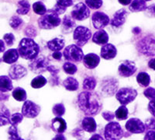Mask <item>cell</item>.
Segmentation results:
<instances>
[{"mask_svg":"<svg viewBox=\"0 0 155 140\" xmlns=\"http://www.w3.org/2000/svg\"><path fill=\"white\" fill-rule=\"evenodd\" d=\"M78 104L86 115H95L101 111L102 101L97 93L85 91L79 94L78 97Z\"/></svg>","mask_w":155,"mask_h":140,"instance_id":"obj_1","label":"cell"},{"mask_svg":"<svg viewBox=\"0 0 155 140\" xmlns=\"http://www.w3.org/2000/svg\"><path fill=\"white\" fill-rule=\"evenodd\" d=\"M18 53L26 60H34L40 52V47L31 38L25 37L20 41L18 47Z\"/></svg>","mask_w":155,"mask_h":140,"instance_id":"obj_2","label":"cell"},{"mask_svg":"<svg viewBox=\"0 0 155 140\" xmlns=\"http://www.w3.org/2000/svg\"><path fill=\"white\" fill-rule=\"evenodd\" d=\"M61 23V18L53 9L47 10L46 13L41 16L38 20L39 27L44 30H51L54 28L59 26Z\"/></svg>","mask_w":155,"mask_h":140,"instance_id":"obj_3","label":"cell"},{"mask_svg":"<svg viewBox=\"0 0 155 140\" xmlns=\"http://www.w3.org/2000/svg\"><path fill=\"white\" fill-rule=\"evenodd\" d=\"M124 134V130L118 122L112 121L105 127L104 135L106 140H120Z\"/></svg>","mask_w":155,"mask_h":140,"instance_id":"obj_4","label":"cell"},{"mask_svg":"<svg viewBox=\"0 0 155 140\" xmlns=\"http://www.w3.org/2000/svg\"><path fill=\"white\" fill-rule=\"evenodd\" d=\"M64 59L71 62H80L84 58V53L80 47L76 44H71L66 47L63 52Z\"/></svg>","mask_w":155,"mask_h":140,"instance_id":"obj_5","label":"cell"},{"mask_svg":"<svg viewBox=\"0 0 155 140\" xmlns=\"http://www.w3.org/2000/svg\"><path fill=\"white\" fill-rule=\"evenodd\" d=\"M91 37H92V31L87 27L78 26L74 30L73 38L77 46L81 47L85 45Z\"/></svg>","mask_w":155,"mask_h":140,"instance_id":"obj_6","label":"cell"},{"mask_svg":"<svg viewBox=\"0 0 155 140\" xmlns=\"http://www.w3.org/2000/svg\"><path fill=\"white\" fill-rule=\"evenodd\" d=\"M137 96V90L132 88H121L116 93V97L122 105H127L131 103Z\"/></svg>","mask_w":155,"mask_h":140,"instance_id":"obj_7","label":"cell"},{"mask_svg":"<svg viewBox=\"0 0 155 140\" xmlns=\"http://www.w3.org/2000/svg\"><path fill=\"white\" fill-rule=\"evenodd\" d=\"M139 52L147 56L154 55V38L153 36H147L137 44Z\"/></svg>","mask_w":155,"mask_h":140,"instance_id":"obj_8","label":"cell"},{"mask_svg":"<svg viewBox=\"0 0 155 140\" xmlns=\"http://www.w3.org/2000/svg\"><path fill=\"white\" fill-rule=\"evenodd\" d=\"M71 18L76 20H84L90 16V9L87 7V5L83 2H79L76 4L71 12Z\"/></svg>","mask_w":155,"mask_h":140,"instance_id":"obj_9","label":"cell"},{"mask_svg":"<svg viewBox=\"0 0 155 140\" xmlns=\"http://www.w3.org/2000/svg\"><path fill=\"white\" fill-rule=\"evenodd\" d=\"M41 112V107L31 101H26L22 108V114L28 118H34Z\"/></svg>","mask_w":155,"mask_h":140,"instance_id":"obj_10","label":"cell"},{"mask_svg":"<svg viewBox=\"0 0 155 140\" xmlns=\"http://www.w3.org/2000/svg\"><path fill=\"white\" fill-rule=\"evenodd\" d=\"M126 129L130 133L140 134L144 132L146 128H145V125L142 121L137 118H133L129 119L126 123Z\"/></svg>","mask_w":155,"mask_h":140,"instance_id":"obj_11","label":"cell"},{"mask_svg":"<svg viewBox=\"0 0 155 140\" xmlns=\"http://www.w3.org/2000/svg\"><path fill=\"white\" fill-rule=\"evenodd\" d=\"M137 71V66L135 62L130 60H126L120 65L118 68V72L120 76L123 77H129L134 75Z\"/></svg>","mask_w":155,"mask_h":140,"instance_id":"obj_12","label":"cell"},{"mask_svg":"<svg viewBox=\"0 0 155 140\" xmlns=\"http://www.w3.org/2000/svg\"><path fill=\"white\" fill-rule=\"evenodd\" d=\"M92 21L95 29H102L109 23V17L102 12H94L92 16Z\"/></svg>","mask_w":155,"mask_h":140,"instance_id":"obj_13","label":"cell"},{"mask_svg":"<svg viewBox=\"0 0 155 140\" xmlns=\"http://www.w3.org/2000/svg\"><path fill=\"white\" fill-rule=\"evenodd\" d=\"M49 66V62L44 57H38L34 59V61L30 64V69L34 73H44L47 70V67Z\"/></svg>","mask_w":155,"mask_h":140,"instance_id":"obj_14","label":"cell"},{"mask_svg":"<svg viewBox=\"0 0 155 140\" xmlns=\"http://www.w3.org/2000/svg\"><path fill=\"white\" fill-rule=\"evenodd\" d=\"M128 12L124 9H121L116 11L113 15V18L111 21H109L110 24L114 27H120L126 22V19L127 17Z\"/></svg>","mask_w":155,"mask_h":140,"instance_id":"obj_15","label":"cell"},{"mask_svg":"<svg viewBox=\"0 0 155 140\" xmlns=\"http://www.w3.org/2000/svg\"><path fill=\"white\" fill-rule=\"evenodd\" d=\"M117 54L116 47L112 44H106L101 48V57L106 60L114 59Z\"/></svg>","mask_w":155,"mask_h":140,"instance_id":"obj_16","label":"cell"},{"mask_svg":"<svg viewBox=\"0 0 155 140\" xmlns=\"http://www.w3.org/2000/svg\"><path fill=\"white\" fill-rule=\"evenodd\" d=\"M27 70L25 67L20 65H13L9 69V77L12 80H19L27 75Z\"/></svg>","mask_w":155,"mask_h":140,"instance_id":"obj_17","label":"cell"},{"mask_svg":"<svg viewBox=\"0 0 155 140\" xmlns=\"http://www.w3.org/2000/svg\"><path fill=\"white\" fill-rule=\"evenodd\" d=\"M82 60L83 64L87 69H93L99 66L100 62V58L95 54L90 53L84 56Z\"/></svg>","mask_w":155,"mask_h":140,"instance_id":"obj_18","label":"cell"},{"mask_svg":"<svg viewBox=\"0 0 155 140\" xmlns=\"http://www.w3.org/2000/svg\"><path fill=\"white\" fill-rule=\"evenodd\" d=\"M52 129L58 134H62L67 129V123L65 120L61 117H56L52 120L51 122Z\"/></svg>","mask_w":155,"mask_h":140,"instance_id":"obj_19","label":"cell"},{"mask_svg":"<svg viewBox=\"0 0 155 140\" xmlns=\"http://www.w3.org/2000/svg\"><path fill=\"white\" fill-rule=\"evenodd\" d=\"M92 41L97 44L104 45V44H107V42L109 41V35H108L106 30L102 29V30H98L97 32L94 34L93 37H92Z\"/></svg>","mask_w":155,"mask_h":140,"instance_id":"obj_20","label":"cell"},{"mask_svg":"<svg viewBox=\"0 0 155 140\" xmlns=\"http://www.w3.org/2000/svg\"><path fill=\"white\" fill-rule=\"evenodd\" d=\"M19 53L16 49H9L3 54L2 60L7 64H12L15 63L19 59Z\"/></svg>","mask_w":155,"mask_h":140,"instance_id":"obj_21","label":"cell"},{"mask_svg":"<svg viewBox=\"0 0 155 140\" xmlns=\"http://www.w3.org/2000/svg\"><path fill=\"white\" fill-rule=\"evenodd\" d=\"M82 128L88 132H95L97 128V124L95 119L92 117H86L82 120L81 122Z\"/></svg>","mask_w":155,"mask_h":140,"instance_id":"obj_22","label":"cell"},{"mask_svg":"<svg viewBox=\"0 0 155 140\" xmlns=\"http://www.w3.org/2000/svg\"><path fill=\"white\" fill-rule=\"evenodd\" d=\"M13 88L11 79L7 76H0V91L1 92H8L12 90Z\"/></svg>","mask_w":155,"mask_h":140,"instance_id":"obj_23","label":"cell"},{"mask_svg":"<svg viewBox=\"0 0 155 140\" xmlns=\"http://www.w3.org/2000/svg\"><path fill=\"white\" fill-rule=\"evenodd\" d=\"M48 47L51 51L53 52H60L64 47V41L61 38H54L48 42Z\"/></svg>","mask_w":155,"mask_h":140,"instance_id":"obj_24","label":"cell"},{"mask_svg":"<svg viewBox=\"0 0 155 140\" xmlns=\"http://www.w3.org/2000/svg\"><path fill=\"white\" fill-rule=\"evenodd\" d=\"M10 112L3 104H0V126L6 125L9 123Z\"/></svg>","mask_w":155,"mask_h":140,"instance_id":"obj_25","label":"cell"},{"mask_svg":"<svg viewBox=\"0 0 155 140\" xmlns=\"http://www.w3.org/2000/svg\"><path fill=\"white\" fill-rule=\"evenodd\" d=\"M131 12H141L147 9V3L144 0H134L129 6Z\"/></svg>","mask_w":155,"mask_h":140,"instance_id":"obj_26","label":"cell"},{"mask_svg":"<svg viewBox=\"0 0 155 140\" xmlns=\"http://www.w3.org/2000/svg\"><path fill=\"white\" fill-rule=\"evenodd\" d=\"M63 86L68 90L75 91L79 87V84L78 80L73 77H68L65 80H64Z\"/></svg>","mask_w":155,"mask_h":140,"instance_id":"obj_27","label":"cell"},{"mask_svg":"<svg viewBox=\"0 0 155 140\" xmlns=\"http://www.w3.org/2000/svg\"><path fill=\"white\" fill-rule=\"evenodd\" d=\"M137 81L139 85L142 87H147L150 83V77L148 73L145 72H141L137 76Z\"/></svg>","mask_w":155,"mask_h":140,"instance_id":"obj_28","label":"cell"},{"mask_svg":"<svg viewBox=\"0 0 155 140\" xmlns=\"http://www.w3.org/2000/svg\"><path fill=\"white\" fill-rule=\"evenodd\" d=\"M30 5L28 1L27 0H20L18 2V8L17 12L18 14L20 15H26L30 11Z\"/></svg>","mask_w":155,"mask_h":140,"instance_id":"obj_29","label":"cell"},{"mask_svg":"<svg viewBox=\"0 0 155 140\" xmlns=\"http://www.w3.org/2000/svg\"><path fill=\"white\" fill-rule=\"evenodd\" d=\"M96 80L92 76H88L83 81V89L87 91L93 90L95 87H96Z\"/></svg>","mask_w":155,"mask_h":140,"instance_id":"obj_30","label":"cell"},{"mask_svg":"<svg viewBox=\"0 0 155 140\" xmlns=\"http://www.w3.org/2000/svg\"><path fill=\"white\" fill-rule=\"evenodd\" d=\"M12 97L17 101H25L27 99V93L24 90V89L21 87H16L12 91Z\"/></svg>","mask_w":155,"mask_h":140,"instance_id":"obj_31","label":"cell"},{"mask_svg":"<svg viewBox=\"0 0 155 140\" xmlns=\"http://www.w3.org/2000/svg\"><path fill=\"white\" fill-rule=\"evenodd\" d=\"M129 111L128 109L126 108V106L124 105H122L120 108L116 111V113H115V116L118 120L123 121L126 120L128 118Z\"/></svg>","mask_w":155,"mask_h":140,"instance_id":"obj_32","label":"cell"},{"mask_svg":"<svg viewBox=\"0 0 155 140\" xmlns=\"http://www.w3.org/2000/svg\"><path fill=\"white\" fill-rule=\"evenodd\" d=\"M47 80L43 76H38L31 81V87L34 89H39L47 84Z\"/></svg>","mask_w":155,"mask_h":140,"instance_id":"obj_33","label":"cell"},{"mask_svg":"<svg viewBox=\"0 0 155 140\" xmlns=\"http://www.w3.org/2000/svg\"><path fill=\"white\" fill-rule=\"evenodd\" d=\"M33 9H34L35 13H37L38 15H41V16H43L44 14H45L47 12L46 6L44 5V4L42 2H37L35 3H34V5H33Z\"/></svg>","mask_w":155,"mask_h":140,"instance_id":"obj_34","label":"cell"},{"mask_svg":"<svg viewBox=\"0 0 155 140\" xmlns=\"http://www.w3.org/2000/svg\"><path fill=\"white\" fill-rule=\"evenodd\" d=\"M62 24H63L64 28L66 30H71L75 27V22L69 16H65L63 18Z\"/></svg>","mask_w":155,"mask_h":140,"instance_id":"obj_35","label":"cell"},{"mask_svg":"<svg viewBox=\"0 0 155 140\" xmlns=\"http://www.w3.org/2000/svg\"><path fill=\"white\" fill-rule=\"evenodd\" d=\"M52 111L57 117H61L65 113V108L63 104H57L53 107Z\"/></svg>","mask_w":155,"mask_h":140,"instance_id":"obj_36","label":"cell"},{"mask_svg":"<svg viewBox=\"0 0 155 140\" xmlns=\"http://www.w3.org/2000/svg\"><path fill=\"white\" fill-rule=\"evenodd\" d=\"M63 69L64 70L67 74L69 75H74L75 74V73L77 72L78 70V68L77 66H75L74 64L71 63V62H65L63 66Z\"/></svg>","mask_w":155,"mask_h":140,"instance_id":"obj_37","label":"cell"},{"mask_svg":"<svg viewBox=\"0 0 155 140\" xmlns=\"http://www.w3.org/2000/svg\"><path fill=\"white\" fill-rule=\"evenodd\" d=\"M9 24L13 29H19L23 24V21L21 18L18 16H13L9 20Z\"/></svg>","mask_w":155,"mask_h":140,"instance_id":"obj_38","label":"cell"},{"mask_svg":"<svg viewBox=\"0 0 155 140\" xmlns=\"http://www.w3.org/2000/svg\"><path fill=\"white\" fill-rule=\"evenodd\" d=\"M102 0H85V5L87 7L92 9H99L102 5Z\"/></svg>","mask_w":155,"mask_h":140,"instance_id":"obj_39","label":"cell"},{"mask_svg":"<svg viewBox=\"0 0 155 140\" xmlns=\"http://www.w3.org/2000/svg\"><path fill=\"white\" fill-rule=\"evenodd\" d=\"M23 119V116L22 114L16 113L13 114L12 115H10V118H9V123L12 126H17L18 124L21 122Z\"/></svg>","mask_w":155,"mask_h":140,"instance_id":"obj_40","label":"cell"},{"mask_svg":"<svg viewBox=\"0 0 155 140\" xmlns=\"http://www.w3.org/2000/svg\"><path fill=\"white\" fill-rule=\"evenodd\" d=\"M9 140H16L18 138H19V135L18 134L17 126L11 125L10 128H9Z\"/></svg>","mask_w":155,"mask_h":140,"instance_id":"obj_41","label":"cell"},{"mask_svg":"<svg viewBox=\"0 0 155 140\" xmlns=\"http://www.w3.org/2000/svg\"><path fill=\"white\" fill-rule=\"evenodd\" d=\"M143 94L145 95L147 99L150 100V101H154L155 98V90L154 88H152V87H148L147 89H146L143 92Z\"/></svg>","mask_w":155,"mask_h":140,"instance_id":"obj_42","label":"cell"},{"mask_svg":"<svg viewBox=\"0 0 155 140\" xmlns=\"http://www.w3.org/2000/svg\"><path fill=\"white\" fill-rule=\"evenodd\" d=\"M25 34L28 37V38L36 37L37 36V30H36L35 27H33V26H29L25 30Z\"/></svg>","mask_w":155,"mask_h":140,"instance_id":"obj_43","label":"cell"},{"mask_svg":"<svg viewBox=\"0 0 155 140\" xmlns=\"http://www.w3.org/2000/svg\"><path fill=\"white\" fill-rule=\"evenodd\" d=\"M56 5L63 8L69 7L73 5V0H56Z\"/></svg>","mask_w":155,"mask_h":140,"instance_id":"obj_44","label":"cell"},{"mask_svg":"<svg viewBox=\"0 0 155 140\" xmlns=\"http://www.w3.org/2000/svg\"><path fill=\"white\" fill-rule=\"evenodd\" d=\"M3 39L7 45L11 46V45H12L13 43H14L15 37L12 34H5L3 37Z\"/></svg>","mask_w":155,"mask_h":140,"instance_id":"obj_45","label":"cell"},{"mask_svg":"<svg viewBox=\"0 0 155 140\" xmlns=\"http://www.w3.org/2000/svg\"><path fill=\"white\" fill-rule=\"evenodd\" d=\"M102 117L108 121H110L113 120V118H115V114L111 111H105L102 113Z\"/></svg>","mask_w":155,"mask_h":140,"instance_id":"obj_46","label":"cell"},{"mask_svg":"<svg viewBox=\"0 0 155 140\" xmlns=\"http://www.w3.org/2000/svg\"><path fill=\"white\" fill-rule=\"evenodd\" d=\"M146 129L150 130H154V118L148 119L146 123V126H145Z\"/></svg>","mask_w":155,"mask_h":140,"instance_id":"obj_47","label":"cell"},{"mask_svg":"<svg viewBox=\"0 0 155 140\" xmlns=\"http://www.w3.org/2000/svg\"><path fill=\"white\" fill-rule=\"evenodd\" d=\"M47 70L49 71L53 76H55L58 73H59V69H57V68L54 67V66H50V65L47 67Z\"/></svg>","mask_w":155,"mask_h":140,"instance_id":"obj_48","label":"cell"},{"mask_svg":"<svg viewBox=\"0 0 155 140\" xmlns=\"http://www.w3.org/2000/svg\"><path fill=\"white\" fill-rule=\"evenodd\" d=\"M154 130H149L144 136V140H154Z\"/></svg>","mask_w":155,"mask_h":140,"instance_id":"obj_49","label":"cell"},{"mask_svg":"<svg viewBox=\"0 0 155 140\" xmlns=\"http://www.w3.org/2000/svg\"><path fill=\"white\" fill-rule=\"evenodd\" d=\"M53 9L55 12H56L57 14L60 15V14H63L64 12L66 11V8H63V7H61L59 5H55Z\"/></svg>","mask_w":155,"mask_h":140,"instance_id":"obj_50","label":"cell"},{"mask_svg":"<svg viewBox=\"0 0 155 140\" xmlns=\"http://www.w3.org/2000/svg\"><path fill=\"white\" fill-rule=\"evenodd\" d=\"M148 110L150 112L152 115L154 116V101H150L149 105H148Z\"/></svg>","mask_w":155,"mask_h":140,"instance_id":"obj_51","label":"cell"},{"mask_svg":"<svg viewBox=\"0 0 155 140\" xmlns=\"http://www.w3.org/2000/svg\"><path fill=\"white\" fill-rule=\"evenodd\" d=\"M53 58L56 60H61L62 58V54L60 52H54V53H53L52 55Z\"/></svg>","mask_w":155,"mask_h":140,"instance_id":"obj_52","label":"cell"},{"mask_svg":"<svg viewBox=\"0 0 155 140\" xmlns=\"http://www.w3.org/2000/svg\"><path fill=\"white\" fill-rule=\"evenodd\" d=\"M52 140H67L66 139L65 136L62 134H57L53 138Z\"/></svg>","mask_w":155,"mask_h":140,"instance_id":"obj_53","label":"cell"},{"mask_svg":"<svg viewBox=\"0 0 155 140\" xmlns=\"http://www.w3.org/2000/svg\"><path fill=\"white\" fill-rule=\"evenodd\" d=\"M89 140H104V138H102L99 134H95V135H93L90 138Z\"/></svg>","mask_w":155,"mask_h":140,"instance_id":"obj_54","label":"cell"},{"mask_svg":"<svg viewBox=\"0 0 155 140\" xmlns=\"http://www.w3.org/2000/svg\"><path fill=\"white\" fill-rule=\"evenodd\" d=\"M118 1L120 4L124 5H129V4H130L131 2H132V0H118Z\"/></svg>","mask_w":155,"mask_h":140,"instance_id":"obj_55","label":"cell"},{"mask_svg":"<svg viewBox=\"0 0 155 140\" xmlns=\"http://www.w3.org/2000/svg\"><path fill=\"white\" fill-rule=\"evenodd\" d=\"M5 49V44H4L3 41L0 40V52H3Z\"/></svg>","mask_w":155,"mask_h":140,"instance_id":"obj_56","label":"cell"},{"mask_svg":"<svg viewBox=\"0 0 155 140\" xmlns=\"http://www.w3.org/2000/svg\"><path fill=\"white\" fill-rule=\"evenodd\" d=\"M148 66H149V67H150V69H154V59H152L149 62V63H148Z\"/></svg>","mask_w":155,"mask_h":140,"instance_id":"obj_57","label":"cell"},{"mask_svg":"<svg viewBox=\"0 0 155 140\" xmlns=\"http://www.w3.org/2000/svg\"><path fill=\"white\" fill-rule=\"evenodd\" d=\"M140 31H141V30H140V28H139V27H135V28L133 29V32H134L135 34H140Z\"/></svg>","mask_w":155,"mask_h":140,"instance_id":"obj_58","label":"cell"},{"mask_svg":"<svg viewBox=\"0 0 155 140\" xmlns=\"http://www.w3.org/2000/svg\"><path fill=\"white\" fill-rule=\"evenodd\" d=\"M16 140H24V139H23V138H20V137H19V138H18L17 139H16Z\"/></svg>","mask_w":155,"mask_h":140,"instance_id":"obj_59","label":"cell"},{"mask_svg":"<svg viewBox=\"0 0 155 140\" xmlns=\"http://www.w3.org/2000/svg\"><path fill=\"white\" fill-rule=\"evenodd\" d=\"M145 2H146V1H150V0H144Z\"/></svg>","mask_w":155,"mask_h":140,"instance_id":"obj_60","label":"cell"}]
</instances>
